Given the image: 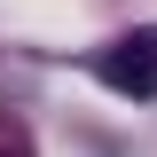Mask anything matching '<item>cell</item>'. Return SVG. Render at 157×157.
<instances>
[{"label": "cell", "instance_id": "1", "mask_svg": "<svg viewBox=\"0 0 157 157\" xmlns=\"http://www.w3.org/2000/svg\"><path fill=\"white\" fill-rule=\"evenodd\" d=\"M94 78L110 94H157V32H126L94 55Z\"/></svg>", "mask_w": 157, "mask_h": 157}]
</instances>
